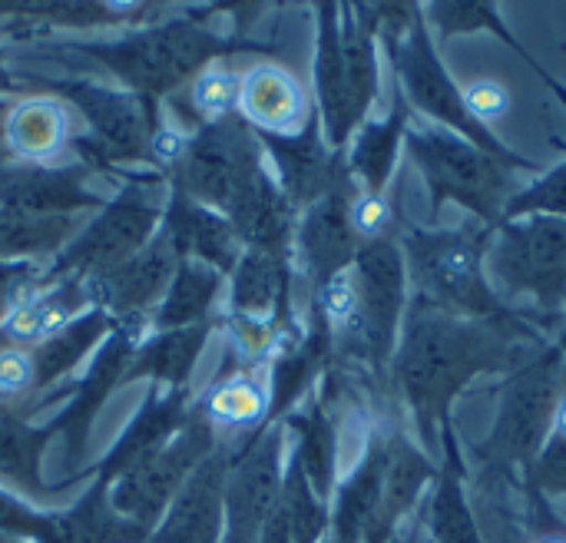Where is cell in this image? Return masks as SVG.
Here are the masks:
<instances>
[{
  "label": "cell",
  "mask_w": 566,
  "mask_h": 543,
  "mask_svg": "<svg viewBox=\"0 0 566 543\" xmlns=\"http://www.w3.org/2000/svg\"><path fill=\"white\" fill-rule=\"evenodd\" d=\"M534 543H566V531H551V534H541Z\"/></svg>",
  "instance_id": "cell-42"
},
{
  "label": "cell",
  "mask_w": 566,
  "mask_h": 543,
  "mask_svg": "<svg viewBox=\"0 0 566 543\" xmlns=\"http://www.w3.org/2000/svg\"><path fill=\"white\" fill-rule=\"evenodd\" d=\"M156 222H159V209L143 196L126 192L73 242L63 262L93 272V279L106 275L146 249V239L153 236Z\"/></svg>",
  "instance_id": "cell-14"
},
{
  "label": "cell",
  "mask_w": 566,
  "mask_h": 543,
  "mask_svg": "<svg viewBox=\"0 0 566 543\" xmlns=\"http://www.w3.org/2000/svg\"><path fill=\"white\" fill-rule=\"evenodd\" d=\"M262 173V153L252 139V133L239 123H219L209 126L196 143H189L182 179L189 186V196L229 209L232 199Z\"/></svg>",
  "instance_id": "cell-11"
},
{
  "label": "cell",
  "mask_w": 566,
  "mask_h": 543,
  "mask_svg": "<svg viewBox=\"0 0 566 543\" xmlns=\"http://www.w3.org/2000/svg\"><path fill=\"white\" fill-rule=\"evenodd\" d=\"M484 269L494 295L547 332L566 315V219L501 222L491 232Z\"/></svg>",
  "instance_id": "cell-2"
},
{
  "label": "cell",
  "mask_w": 566,
  "mask_h": 543,
  "mask_svg": "<svg viewBox=\"0 0 566 543\" xmlns=\"http://www.w3.org/2000/svg\"><path fill=\"white\" fill-rule=\"evenodd\" d=\"M566 391V358L547 345L537 358L511 375L497 421L478 445L488 471H527L554 435L557 405Z\"/></svg>",
  "instance_id": "cell-6"
},
{
  "label": "cell",
  "mask_w": 566,
  "mask_h": 543,
  "mask_svg": "<svg viewBox=\"0 0 566 543\" xmlns=\"http://www.w3.org/2000/svg\"><path fill=\"white\" fill-rule=\"evenodd\" d=\"M355 285H358V322L352 335L342 342L352 358L381 368L395 358L401 319L408 315V262L398 239L368 242L358 249L355 262Z\"/></svg>",
  "instance_id": "cell-8"
},
{
  "label": "cell",
  "mask_w": 566,
  "mask_h": 543,
  "mask_svg": "<svg viewBox=\"0 0 566 543\" xmlns=\"http://www.w3.org/2000/svg\"><path fill=\"white\" fill-rule=\"evenodd\" d=\"M199 338H202V332H192V328L189 332L179 328V332L163 335L143 355V368L153 372L163 382H179L182 375H189V365H192V355L199 348Z\"/></svg>",
  "instance_id": "cell-36"
},
{
  "label": "cell",
  "mask_w": 566,
  "mask_h": 543,
  "mask_svg": "<svg viewBox=\"0 0 566 543\" xmlns=\"http://www.w3.org/2000/svg\"><path fill=\"white\" fill-rule=\"evenodd\" d=\"M176 259H179L176 246L169 242V236H163L149 242L143 252H136L129 262H123L119 269L96 275L86 292L96 295L103 309H109L113 315L139 312L143 305H149L172 285Z\"/></svg>",
  "instance_id": "cell-19"
},
{
  "label": "cell",
  "mask_w": 566,
  "mask_h": 543,
  "mask_svg": "<svg viewBox=\"0 0 566 543\" xmlns=\"http://www.w3.org/2000/svg\"><path fill=\"white\" fill-rule=\"evenodd\" d=\"M70 216H27L0 209V259L50 252L70 236Z\"/></svg>",
  "instance_id": "cell-29"
},
{
  "label": "cell",
  "mask_w": 566,
  "mask_h": 543,
  "mask_svg": "<svg viewBox=\"0 0 566 543\" xmlns=\"http://www.w3.org/2000/svg\"><path fill=\"white\" fill-rule=\"evenodd\" d=\"M531 488L547 498H566V438H554L544 445L537 461L527 468Z\"/></svg>",
  "instance_id": "cell-39"
},
{
  "label": "cell",
  "mask_w": 566,
  "mask_h": 543,
  "mask_svg": "<svg viewBox=\"0 0 566 543\" xmlns=\"http://www.w3.org/2000/svg\"><path fill=\"white\" fill-rule=\"evenodd\" d=\"M219 289V275L209 265L189 262L176 272L172 285L166 289V302L159 309V325L163 328H176V325H189L199 322Z\"/></svg>",
  "instance_id": "cell-30"
},
{
  "label": "cell",
  "mask_w": 566,
  "mask_h": 543,
  "mask_svg": "<svg viewBox=\"0 0 566 543\" xmlns=\"http://www.w3.org/2000/svg\"><path fill=\"white\" fill-rule=\"evenodd\" d=\"M315 83L325 143L338 149L378 96V43L361 7H322Z\"/></svg>",
  "instance_id": "cell-4"
},
{
  "label": "cell",
  "mask_w": 566,
  "mask_h": 543,
  "mask_svg": "<svg viewBox=\"0 0 566 543\" xmlns=\"http://www.w3.org/2000/svg\"><path fill=\"white\" fill-rule=\"evenodd\" d=\"M385 461H381V501H378V514L368 528V543H385L388 534L395 531V524L415 508V501L421 498L424 484L438 474L431 458L415 448L401 431L385 435Z\"/></svg>",
  "instance_id": "cell-21"
},
{
  "label": "cell",
  "mask_w": 566,
  "mask_h": 543,
  "mask_svg": "<svg viewBox=\"0 0 566 543\" xmlns=\"http://www.w3.org/2000/svg\"><path fill=\"white\" fill-rule=\"evenodd\" d=\"M348 222L352 232L361 246L368 242H381V239H395V222L398 212L391 206V199L385 192H368V189H355L352 202H348Z\"/></svg>",
  "instance_id": "cell-35"
},
{
  "label": "cell",
  "mask_w": 566,
  "mask_h": 543,
  "mask_svg": "<svg viewBox=\"0 0 566 543\" xmlns=\"http://www.w3.org/2000/svg\"><path fill=\"white\" fill-rule=\"evenodd\" d=\"M408 126H411V106L405 100L385 119L361 126V133L352 146V159H348V173H352V179H361V189L385 192L391 169L398 163V153L405 146Z\"/></svg>",
  "instance_id": "cell-25"
},
{
  "label": "cell",
  "mask_w": 566,
  "mask_h": 543,
  "mask_svg": "<svg viewBox=\"0 0 566 543\" xmlns=\"http://www.w3.org/2000/svg\"><path fill=\"white\" fill-rule=\"evenodd\" d=\"M458 478H461L458 461H451V471H444L438 478V491H434V501H431L434 537L441 543H484L468 504H464V491H461Z\"/></svg>",
  "instance_id": "cell-33"
},
{
  "label": "cell",
  "mask_w": 566,
  "mask_h": 543,
  "mask_svg": "<svg viewBox=\"0 0 566 543\" xmlns=\"http://www.w3.org/2000/svg\"><path fill=\"white\" fill-rule=\"evenodd\" d=\"M554 438H566V391L557 405V418H554Z\"/></svg>",
  "instance_id": "cell-41"
},
{
  "label": "cell",
  "mask_w": 566,
  "mask_h": 543,
  "mask_svg": "<svg viewBox=\"0 0 566 543\" xmlns=\"http://www.w3.org/2000/svg\"><path fill=\"white\" fill-rule=\"evenodd\" d=\"M285 292V262L282 252L269 249H245L235 262V282H232V302L235 315L275 322V309Z\"/></svg>",
  "instance_id": "cell-27"
},
{
  "label": "cell",
  "mask_w": 566,
  "mask_h": 543,
  "mask_svg": "<svg viewBox=\"0 0 566 543\" xmlns=\"http://www.w3.org/2000/svg\"><path fill=\"white\" fill-rule=\"evenodd\" d=\"M381 461H385V441L375 438L365 448V458L358 461L355 474L345 481L335 508V541L361 543L368 537V528L378 514L381 501Z\"/></svg>",
  "instance_id": "cell-26"
},
{
  "label": "cell",
  "mask_w": 566,
  "mask_h": 543,
  "mask_svg": "<svg viewBox=\"0 0 566 543\" xmlns=\"http://www.w3.org/2000/svg\"><path fill=\"white\" fill-rule=\"evenodd\" d=\"M76 136V113L56 96H27L3 109V149L20 163L50 166Z\"/></svg>",
  "instance_id": "cell-17"
},
{
  "label": "cell",
  "mask_w": 566,
  "mask_h": 543,
  "mask_svg": "<svg viewBox=\"0 0 566 543\" xmlns=\"http://www.w3.org/2000/svg\"><path fill=\"white\" fill-rule=\"evenodd\" d=\"M90 292L83 285H63L17 302L3 319V338L20 348H40L76 325L80 305Z\"/></svg>",
  "instance_id": "cell-23"
},
{
  "label": "cell",
  "mask_w": 566,
  "mask_h": 543,
  "mask_svg": "<svg viewBox=\"0 0 566 543\" xmlns=\"http://www.w3.org/2000/svg\"><path fill=\"white\" fill-rule=\"evenodd\" d=\"M7 149H3V106H0V156H3Z\"/></svg>",
  "instance_id": "cell-43"
},
{
  "label": "cell",
  "mask_w": 566,
  "mask_h": 543,
  "mask_svg": "<svg viewBox=\"0 0 566 543\" xmlns=\"http://www.w3.org/2000/svg\"><path fill=\"white\" fill-rule=\"evenodd\" d=\"M544 348L547 332L524 315L468 319L411 299L391 365L428 451L454 438L451 405L478 375H514Z\"/></svg>",
  "instance_id": "cell-1"
},
{
  "label": "cell",
  "mask_w": 566,
  "mask_h": 543,
  "mask_svg": "<svg viewBox=\"0 0 566 543\" xmlns=\"http://www.w3.org/2000/svg\"><path fill=\"white\" fill-rule=\"evenodd\" d=\"M388 50H391V63H395V70L401 76V90H405L408 106H418L424 116L441 123L448 133L468 139L471 146L491 153L501 163H511L517 169H537L531 159L511 153L488 126L474 123V116L464 106L461 86L451 80V73L444 70V63H441V56L434 50L431 27H428L421 7H418V17L411 20V27L398 40H391Z\"/></svg>",
  "instance_id": "cell-7"
},
{
  "label": "cell",
  "mask_w": 566,
  "mask_h": 543,
  "mask_svg": "<svg viewBox=\"0 0 566 543\" xmlns=\"http://www.w3.org/2000/svg\"><path fill=\"white\" fill-rule=\"evenodd\" d=\"M40 385H43L40 362H36L33 348H20V345L0 348V411H3V405L36 391Z\"/></svg>",
  "instance_id": "cell-37"
},
{
  "label": "cell",
  "mask_w": 566,
  "mask_h": 543,
  "mask_svg": "<svg viewBox=\"0 0 566 543\" xmlns=\"http://www.w3.org/2000/svg\"><path fill=\"white\" fill-rule=\"evenodd\" d=\"M90 206L83 176L63 166H7L0 169V209L27 216H70Z\"/></svg>",
  "instance_id": "cell-20"
},
{
  "label": "cell",
  "mask_w": 566,
  "mask_h": 543,
  "mask_svg": "<svg viewBox=\"0 0 566 543\" xmlns=\"http://www.w3.org/2000/svg\"><path fill=\"white\" fill-rule=\"evenodd\" d=\"M169 242L176 252H189L199 265L209 269H232L239 262V236L232 232L229 219H219L209 206L199 202H176Z\"/></svg>",
  "instance_id": "cell-24"
},
{
  "label": "cell",
  "mask_w": 566,
  "mask_h": 543,
  "mask_svg": "<svg viewBox=\"0 0 566 543\" xmlns=\"http://www.w3.org/2000/svg\"><path fill=\"white\" fill-rule=\"evenodd\" d=\"M355 179L348 176L342 186H335L325 199H318L315 206L305 209V219L298 226V249H302V262L308 265V275L315 279V285L328 282L332 275L352 269L361 242L352 232L348 222V202L355 196L358 186H352Z\"/></svg>",
  "instance_id": "cell-16"
},
{
  "label": "cell",
  "mask_w": 566,
  "mask_h": 543,
  "mask_svg": "<svg viewBox=\"0 0 566 543\" xmlns=\"http://www.w3.org/2000/svg\"><path fill=\"white\" fill-rule=\"evenodd\" d=\"M282 491L279 435H269L229 464L222 543H262L272 514L282 504Z\"/></svg>",
  "instance_id": "cell-12"
},
{
  "label": "cell",
  "mask_w": 566,
  "mask_h": 543,
  "mask_svg": "<svg viewBox=\"0 0 566 543\" xmlns=\"http://www.w3.org/2000/svg\"><path fill=\"white\" fill-rule=\"evenodd\" d=\"M40 451L43 435L30 431L23 421L0 411V478L23 491L40 494Z\"/></svg>",
  "instance_id": "cell-31"
},
{
  "label": "cell",
  "mask_w": 566,
  "mask_h": 543,
  "mask_svg": "<svg viewBox=\"0 0 566 543\" xmlns=\"http://www.w3.org/2000/svg\"><path fill=\"white\" fill-rule=\"evenodd\" d=\"M239 86H242V73H235L226 63H206L189 83L192 116L206 126L226 123L239 106Z\"/></svg>",
  "instance_id": "cell-32"
},
{
  "label": "cell",
  "mask_w": 566,
  "mask_h": 543,
  "mask_svg": "<svg viewBox=\"0 0 566 543\" xmlns=\"http://www.w3.org/2000/svg\"><path fill=\"white\" fill-rule=\"evenodd\" d=\"M3 86H10V83H7V76H3V70H0V90H3Z\"/></svg>",
  "instance_id": "cell-45"
},
{
  "label": "cell",
  "mask_w": 566,
  "mask_h": 543,
  "mask_svg": "<svg viewBox=\"0 0 566 543\" xmlns=\"http://www.w3.org/2000/svg\"><path fill=\"white\" fill-rule=\"evenodd\" d=\"M527 216L566 219V159L560 166H554L551 173H544L534 186L517 189V196L504 209V222L527 219Z\"/></svg>",
  "instance_id": "cell-34"
},
{
  "label": "cell",
  "mask_w": 566,
  "mask_h": 543,
  "mask_svg": "<svg viewBox=\"0 0 566 543\" xmlns=\"http://www.w3.org/2000/svg\"><path fill=\"white\" fill-rule=\"evenodd\" d=\"M235 113L269 139H292L312 126L308 93L282 63H259L242 73Z\"/></svg>",
  "instance_id": "cell-15"
},
{
  "label": "cell",
  "mask_w": 566,
  "mask_h": 543,
  "mask_svg": "<svg viewBox=\"0 0 566 543\" xmlns=\"http://www.w3.org/2000/svg\"><path fill=\"white\" fill-rule=\"evenodd\" d=\"M202 415L206 425L219 428H252L269 415V391L252 372H235L212 385V391L202 398Z\"/></svg>",
  "instance_id": "cell-28"
},
{
  "label": "cell",
  "mask_w": 566,
  "mask_h": 543,
  "mask_svg": "<svg viewBox=\"0 0 566 543\" xmlns=\"http://www.w3.org/2000/svg\"><path fill=\"white\" fill-rule=\"evenodd\" d=\"M265 146L275 156V166L282 176V192L292 206L308 209L352 176L348 166L338 163V153L315 133V126H308L305 133H298L292 139L265 136Z\"/></svg>",
  "instance_id": "cell-18"
},
{
  "label": "cell",
  "mask_w": 566,
  "mask_h": 543,
  "mask_svg": "<svg viewBox=\"0 0 566 543\" xmlns=\"http://www.w3.org/2000/svg\"><path fill=\"white\" fill-rule=\"evenodd\" d=\"M557 352H560V355H564V358H566V332H564V335H560V342H557Z\"/></svg>",
  "instance_id": "cell-44"
},
{
  "label": "cell",
  "mask_w": 566,
  "mask_h": 543,
  "mask_svg": "<svg viewBox=\"0 0 566 543\" xmlns=\"http://www.w3.org/2000/svg\"><path fill=\"white\" fill-rule=\"evenodd\" d=\"M405 146L415 169L424 176L434 209L454 202L484 229H497L504 222V209L517 196V166L494 159L448 129L431 126H408Z\"/></svg>",
  "instance_id": "cell-5"
},
{
  "label": "cell",
  "mask_w": 566,
  "mask_h": 543,
  "mask_svg": "<svg viewBox=\"0 0 566 543\" xmlns=\"http://www.w3.org/2000/svg\"><path fill=\"white\" fill-rule=\"evenodd\" d=\"M149 153L156 156V163L163 166H179L186 163V153H189V139L179 126H166L159 123L149 136Z\"/></svg>",
  "instance_id": "cell-40"
},
{
  "label": "cell",
  "mask_w": 566,
  "mask_h": 543,
  "mask_svg": "<svg viewBox=\"0 0 566 543\" xmlns=\"http://www.w3.org/2000/svg\"><path fill=\"white\" fill-rule=\"evenodd\" d=\"M494 229H411L405 232L401 252L408 262V282L418 302L468 319H514L484 269L488 242Z\"/></svg>",
  "instance_id": "cell-3"
},
{
  "label": "cell",
  "mask_w": 566,
  "mask_h": 543,
  "mask_svg": "<svg viewBox=\"0 0 566 543\" xmlns=\"http://www.w3.org/2000/svg\"><path fill=\"white\" fill-rule=\"evenodd\" d=\"M212 451L209 431H179L169 441L153 445L143 458H136L116 488L109 491V508L129 524L153 534L163 521L166 508L186 484V478L199 468V461Z\"/></svg>",
  "instance_id": "cell-9"
},
{
  "label": "cell",
  "mask_w": 566,
  "mask_h": 543,
  "mask_svg": "<svg viewBox=\"0 0 566 543\" xmlns=\"http://www.w3.org/2000/svg\"><path fill=\"white\" fill-rule=\"evenodd\" d=\"M229 464L232 461L222 451H209L186 478L146 543H222Z\"/></svg>",
  "instance_id": "cell-13"
},
{
  "label": "cell",
  "mask_w": 566,
  "mask_h": 543,
  "mask_svg": "<svg viewBox=\"0 0 566 543\" xmlns=\"http://www.w3.org/2000/svg\"><path fill=\"white\" fill-rule=\"evenodd\" d=\"M216 50V40L192 23H166L129 40L106 46L103 63L119 73L129 86L163 93L186 76H196L206 56Z\"/></svg>",
  "instance_id": "cell-10"
},
{
  "label": "cell",
  "mask_w": 566,
  "mask_h": 543,
  "mask_svg": "<svg viewBox=\"0 0 566 543\" xmlns=\"http://www.w3.org/2000/svg\"><path fill=\"white\" fill-rule=\"evenodd\" d=\"M461 93H464V106L474 116V123H481L488 129H491V123H497L511 113V90L501 80L478 76V80L464 83Z\"/></svg>",
  "instance_id": "cell-38"
},
{
  "label": "cell",
  "mask_w": 566,
  "mask_h": 543,
  "mask_svg": "<svg viewBox=\"0 0 566 543\" xmlns=\"http://www.w3.org/2000/svg\"><path fill=\"white\" fill-rule=\"evenodd\" d=\"M73 100H76V109L90 119L93 136L103 146V153L116 159H136L149 149L153 126L139 96L99 90V86H80Z\"/></svg>",
  "instance_id": "cell-22"
}]
</instances>
